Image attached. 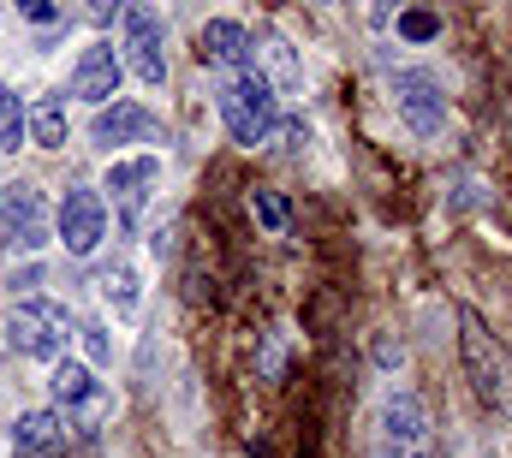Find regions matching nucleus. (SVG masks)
Wrapping results in <instances>:
<instances>
[{"instance_id": "1", "label": "nucleus", "mask_w": 512, "mask_h": 458, "mask_svg": "<svg viewBox=\"0 0 512 458\" xmlns=\"http://www.w3.org/2000/svg\"><path fill=\"white\" fill-rule=\"evenodd\" d=\"M459 363H465V381L471 393L495 411V417H512V351L495 340V328L459 304Z\"/></svg>"}, {"instance_id": "2", "label": "nucleus", "mask_w": 512, "mask_h": 458, "mask_svg": "<svg viewBox=\"0 0 512 458\" xmlns=\"http://www.w3.org/2000/svg\"><path fill=\"white\" fill-rule=\"evenodd\" d=\"M221 119H227V131H233V143H268L274 131H280V96H274V84H268V72L251 66V72H233L227 84H221Z\"/></svg>"}, {"instance_id": "3", "label": "nucleus", "mask_w": 512, "mask_h": 458, "mask_svg": "<svg viewBox=\"0 0 512 458\" xmlns=\"http://www.w3.org/2000/svg\"><path fill=\"white\" fill-rule=\"evenodd\" d=\"M66 340H72L66 304H54V298H18V304H12V316H6V345H12L18 357L60 363V357H66Z\"/></svg>"}, {"instance_id": "4", "label": "nucleus", "mask_w": 512, "mask_h": 458, "mask_svg": "<svg viewBox=\"0 0 512 458\" xmlns=\"http://www.w3.org/2000/svg\"><path fill=\"white\" fill-rule=\"evenodd\" d=\"M0 232L24 256H36L42 244H54V215H48V203H42L36 185H24V179L18 185H0Z\"/></svg>"}, {"instance_id": "5", "label": "nucleus", "mask_w": 512, "mask_h": 458, "mask_svg": "<svg viewBox=\"0 0 512 458\" xmlns=\"http://www.w3.org/2000/svg\"><path fill=\"white\" fill-rule=\"evenodd\" d=\"M393 102H399V119H405L423 143L447 131V96H441V78H435V72H423V66L399 72V78H393Z\"/></svg>"}, {"instance_id": "6", "label": "nucleus", "mask_w": 512, "mask_h": 458, "mask_svg": "<svg viewBox=\"0 0 512 458\" xmlns=\"http://www.w3.org/2000/svg\"><path fill=\"white\" fill-rule=\"evenodd\" d=\"M54 232H60V244H66L72 256H90V250L108 238V203H102V191H90V185H72V191L60 197Z\"/></svg>"}, {"instance_id": "7", "label": "nucleus", "mask_w": 512, "mask_h": 458, "mask_svg": "<svg viewBox=\"0 0 512 458\" xmlns=\"http://www.w3.org/2000/svg\"><path fill=\"white\" fill-rule=\"evenodd\" d=\"M120 78H126L120 48H114V42H90V48L78 54V66H72V96H78V102L108 108V102L120 96Z\"/></svg>"}, {"instance_id": "8", "label": "nucleus", "mask_w": 512, "mask_h": 458, "mask_svg": "<svg viewBox=\"0 0 512 458\" xmlns=\"http://www.w3.org/2000/svg\"><path fill=\"white\" fill-rule=\"evenodd\" d=\"M126 60L131 72L155 90L167 84V54H161V18L149 6H126Z\"/></svg>"}, {"instance_id": "9", "label": "nucleus", "mask_w": 512, "mask_h": 458, "mask_svg": "<svg viewBox=\"0 0 512 458\" xmlns=\"http://www.w3.org/2000/svg\"><path fill=\"white\" fill-rule=\"evenodd\" d=\"M155 137V114L143 108V102H108V108H96L90 119V143L96 149H126V143H149Z\"/></svg>"}, {"instance_id": "10", "label": "nucleus", "mask_w": 512, "mask_h": 458, "mask_svg": "<svg viewBox=\"0 0 512 458\" xmlns=\"http://www.w3.org/2000/svg\"><path fill=\"white\" fill-rule=\"evenodd\" d=\"M197 54H203L209 66H227V72H251L256 66V42L239 18H209L203 36H197Z\"/></svg>"}, {"instance_id": "11", "label": "nucleus", "mask_w": 512, "mask_h": 458, "mask_svg": "<svg viewBox=\"0 0 512 458\" xmlns=\"http://www.w3.org/2000/svg\"><path fill=\"white\" fill-rule=\"evenodd\" d=\"M155 185H161V161H155V155H126V161H114L108 179H102V191H114V209H120V215H137Z\"/></svg>"}, {"instance_id": "12", "label": "nucleus", "mask_w": 512, "mask_h": 458, "mask_svg": "<svg viewBox=\"0 0 512 458\" xmlns=\"http://www.w3.org/2000/svg\"><path fill=\"white\" fill-rule=\"evenodd\" d=\"M48 393H54V405H60L66 423H72V411H102V381H96V369L78 363V357H60V363H54Z\"/></svg>"}, {"instance_id": "13", "label": "nucleus", "mask_w": 512, "mask_h": 458, "mask_svg": "<svg viewBox=\"0 0 512 458\" xmlns=\"http://www.w3.org/2000/svg\"><path fill=\"white\" fill-rule=\"evenodd\" d=\"M72 441V423L60 411H24L12 423V453L18 458H60Z\"/></svg>"}, {"instance_id": "14", "label": "nucleus", "mask_w": 512, "mask_h": 458, "mask_svg": "<svg viewBox=\"0 0 512 458\" xmlns=\"http://www.w3.org/2000/svg\"><path fill=\"white\" fill-rule=\"evenodd\" d=\"M382 429H387V447L399 458L423 453V441H429V417H423V399L417 393H393L382 411Z\"/></svg>"}, {"instance_id": "15", "label": "nucleus", "mask_w": 512, "mask_h": 458, "mask_svg": "<svg viewBox=\"0 0 512 458\" xmlns=\"http://www.w3.org/2000/svg\"><path fill=\"white\" fill-rule=\"evenodd\" d=\"M24 131L36 149H60L66 143V96H36V108L24 114Z\"/></svg>"}, {"instance_id": "16", "label": "nucleus", "mask_w": 512, "mask_h": 458, "mask_svg": "<svg viewBox=\"0 0 512 458\" xmlns=\"http://www.w3.org/2000/svg\"><path fill=\"white\" fill-rule=\"evenodd\" d=\"M102 298L114 304L120 322H131V316H137V268H108V274H102Z\"/></svg>"}, {"instance_id": "17", "label": "nucleus", "mask_w": 512, "mask_h": 458, "mask_svg": "<svg viewBox=\"0 0 512 458\" xmlns=\"http://www.w3.org/2000/svg\"><path fill=\"white\" fill-rule=\"evenodd\" d=\"M24 143V108H18V96L0 84V155H12Z\"/></svg>"}, {"instance_id": "18", "label": "nucleus", "mask_w": 512, "mask_h": 458, "mask_svg": "<svg viewBox=\"0 0 512 458\" xmlns=\"http://www.w3.org/2000/svg\"><path fill=\"white\" fill-rule=\"evenodd\" d=\"M262 42H268V60H274V78H280V84L292 90V84H298V60H292V42H286V36H274V30H268ZM274 78H268V84H274Z\"/></svg>"}, {"instance_id": "19", "label": "nucleus", "mask_w": 512, "mask_h": 458, "mask_svg": "<svg viewBox=\"0 0 512 458\" xmlns=\"http://www.w3.org/2000/svg\"><path fill=\"white\" fill-rule=\"evenodd\" d=\"M251 209H256V221H262L268 232H286V221H292L286 197H274V191H256V197H251Z\"/></svg>"}, {"instance_id": "20", "label": "nucleus", "mask_w": 512, "mask_h": 458, "mask_svg": "<svg viewBox=\"0 0 512 458\" xmlns=\"http://www.w3.org/2000/svg\"><path fill=\"white\" fill-rule=\"evenodd\" d=\"M399 36L405 42H435L441 36V18L435 12H399Z\"/></svg>"}, {"instance_id": "21", "label": "nucleus", "mask_w": 512, "mask_h": 458, "mask_svg": "<svg viewBox=\"0 0 512 458\" xmlns=\"http://www.w3.org/2000/svg\"><path fill=\"white\" fill-rule=\"evenodd\" d=\"M84 351H90V363H108V357H114V340H108V328H84Z\"/></svg>"}, {"instance_id": "22", "label": "nucleus", "mask_w": 512, "mask_h": 458, "mask_svg": "<svg viewBox=\"0 0 512 458\" xmlns=\"http://www.w3.org/2000/svg\"><path fill=\"white\" fill-rule=\"evenodd\" d=\"M24 18H30V24H54L60 12H54V6H42V0H30V6H24Z\"/></svg>"}, {"instance_id": "23", "label": "nucleus", "mask_w": 512, "mask_h": 458, "mask_svg": "<svg viewBox=\"0 0 512 458\" xmlns=\"http://www.w3.org/2000/svg\"><path fill=\"white\" fill-rule=\"evenodd\" d=\"M411 458H423V453H411Z\"/></svg>"}]
</instances>
